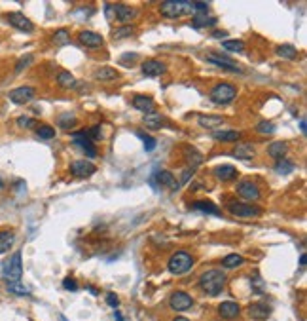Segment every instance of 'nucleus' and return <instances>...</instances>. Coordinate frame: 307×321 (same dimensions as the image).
I'll return each instance as SVG.
<instances>
[{
    "mask_svg": "<svg viewBox=\"0 0 307 321\" xmlns=\"http://www.w3.org/2000/svg\"><path fill=\"white\" fill-rule=\"evenodd\" d=\"M224 285H226V274L222 270H209L199 278V287L211 296L220 295Z\"/></svg>",
    "mask_w": 307,
    "mask_h": 321,
    "instance_id": "1",
    "label": "nucleus"
},
{
    "mask_svg": "<svg viewBox=\"0 0 307 321\" xmlns=\"http://www.w3.org/2000/svg\"><path fill=\"white\" fill-rule=\"evenodd\" d=\"M2 276L8 283L19 281L23 276V264H21V251L14 253L8 261L2 264Z\"/></svg>",
    "mask_w": 307,
    "mask_h": 321,
    "instance_id": "2",
    "label": "nucleus"
},
{
    "mask_svg": "<svg viewBox=\"0 0 307 321\" xmlns=\"http://www.w3.org/2000/svg\"><path fill=\"white\" fill-rule=\"evenodd\" d=\"M192 266H194V259L186 251H177L169 259V272L175 276H184L192 270Z\"/></svg>",
    "mask_w": 307,
    "mask_h": 321,
    "instance_id": "3",
    "label": "nucleus"
},
{
    "mask_svg": "<svg viewBox=\"0 0 307 321\" xmlns=\"http://www.w3.org/2000/svg\"><path fill=\"white\" fill-rule=\"evenodd\" d=\"M192 4L194 2H180V0H167V2H163L160 10H162V14L165 18L169 19H179L182 16H186V14H192L194 8H192Z\"/></svg>",
    "mask_w": 307,
    "mask_h": 321,
    "instance_id": "4",
    "label": "nucleus"
},
{
    "mask_svg": "<svg viewBox=\"0 0 307 321\" xmlns=\"http://www.w3.org/2000/svg\"><path fill=\"white\" fill-rule=\"evenodd\" d=\"M237 95V89L231 86V84H216V86L211 89V101L216 104H228L231 103Z\"/></svg>",
    "mask_w": 307,
    "mask_h": 321,
    "instance_id": "5",
    "label": "nucleus"
},
{
    "mask_svg": "<svg viewBox=\"0 0 307 321\" xmlns=\"http://www.w3.org/2000/svg\"><path fill=\"white\" fill-rule=\"evenodd\" d=\"M169 304L175 312H184V310H188V308H192L194 298L188 295V293H184V291H177V293H173V295H171Z\"/></svg>",
    "mask_w": 307,
    "mask_h": 321,
    "instance_id": "6",
    "label": "nucleus"
},
{
    "mask_svg": "<svg viewBox=\"0 0 307 321\" xmlns=\"http://www.w3.org/2000/svg\"><path fill=\"white\" fill-rule=\"evenodd\" d=\"M228 211L235 217H258L260 215V209L252 207L248 203H239V201H230L228 203Z\"/></svg>",
    "mask_w": 307,
    "mask_h": 321,
    "instance_id": "7",
    "label": "nucleus"
},
{
    "mask_svg": "<svg viewBox=\"0 0 307 321\" xmlns=\"http://www.w3.org/2000/svg\"><path fill=\"white\" fill-rule=\"evenodd\" d=\"M237 194L247 201H256L260 198V188L256 186L254 182L250 181H243L237 184Z\"/></svg>",
    "mask_w": 307,
    "mask_h": 321,
    "instance_id": "8",
    "label": "nucleus"
},
{
    "mask_svg": "<svg viewBox=\"0 0 307 321\" xmlns=\"http://www.w3.org/2000/svg\"><path fill=\"white\" fill-rule=\"evenodd\" d=\"M95 171H97L95 165L91 162H85V160H76V162L70 164V173L78 177V179H85V177L93 175Z\"/></svg>",
    "mask_w": 307,
    "mask_h": 321,
    "instance_id": "9",
    "label": "nucleus"
},
{
    "mask_svg": "<svg viewBox=\"0 0 307 321\" xmlns=\"http://www.w3.org/2000/svg\"><path fill=\"white\" fill-rule=\"evenodd\" d=\"M8 21H10V25L19 29V31H23V33H33L34 31L33 21L29 18H25L23 14H19V12H12V14H8Z\"/></svg>",
    "mask_w": 307,
    "mask_h": 321,
    "instance_id": "10",
    "label": "nucleus"
},
{
    "mask_svg": "<svg viewBox=\"0 0 307 321\" xmlns=\"http://www.w3.org/2000/svg\"><path fill=\"white\" fill-rule=\"evenodd\" d=\"M10 101L16 104H25L29 103L31 99L34 97V89L31 86H21V87H16V89H12L10 91Z\"/></svg>",
    "mask_w": 307,
    "mask_h": 321,
    "instance_id": "11",
    "label": "nucleus"
},
{
    "mask_svg": "<svg viewBox=\"0 0 307 321\" xmlns=\"http://www.w3.org/2000/svg\"><path fill=\"white\" fill-rule=\"evenodd\" d=\"M72 141H74V145H76V147H80L82 150H85V154H87L89 158L97 156V150L93 148L91 139L87 137V131H82V133H72Z\"/></svg>",
    "mask_w": 307,
    "mask_h": 321,
    "instance_id": "12",
    "label": "nucleus"
},
{
    "mask_svg": "<svg viewBox=\"0 0 307 321\" xmlns=\"http://www.w3.org/2000/svg\"><path fill=\"white\" fill-rule=\"evenodd\" d=\"M165 65H163L162 61H156V59H146L142 63V74L148 76V78H156V76H162L163 72H165Z\"/></svg>",
    "mask_w": 307,
    "mask_h": 321,
    "instance_id": "13",
    "label": "nucleus"
},
{
    "mask_svg": "<svg viewBox=\"0 0 307 321\" xmlns=\"http://www.w3.org/2000/svg\"><path fill=\"white\" fill-rule=\"evenodd\" d=\"M80 44H84L85 48H101L102 46V36L93 33V31H82L78 35Z\"/></svg>",
    "mask_w": 307,
    "mask_h": 321,
    "instance_id": "14",
    "label": "nucleus"
},
{
    "mask_svg": "<svg viewBox=\"0 0 307 321\" xmlns=\"http://www.w3.org/2000/svg\"><path fill=\"white\" fill-rule=\"evenodd\" d=\"M133 106L136 111L144 114H150L156 111V103L152 101V97H146V95H135L133 97Z\"/></svg>",
    "mask_w": 307,
    "mask_h": 321,
    "instance_id": "15",
    "label": "nucleus"
},
{
    "mask_svg": "<svg viewBox=\"0 0 307 321\" xmlns=\"http://www.w3.org/2000/svg\"><path fill=\"white\" fill-rule=\"evenodd\" d=\"M218 313H220V317H224V319H235V317H239V313H241V308H239V304L235 302H222L220 306H218Z\"/></svg>",
    "mask_w": 307,
    "mask_h": 321,
    "instance_id": "16",
    "label": "nucleus"
},
{
    "mask_svg": "<svg viewBox=\"0 0 307 321\" xmlns=\"http://www.w3.org/2000/svg\"><path fill=\"white\" fill-rule=\"evenodd\" d=\"M269 313H271L269 306H265V304H262V302H256V304H250V306H248V315H250L252 319H258V321L267 319Z\"/></svg>",
    "mask_w": 307,
    "mask_h": 321,
    "instance_id": "17",
    "label": "nucleus"
},
{
    "mask_svg": "<svg viewBox=\"0 0 307 321\" xmlns=\"http://www.w3.org/2000/svg\"><path fill=\"white\" fill-rule=\"evenodd\" d=\"M207 59L211 61V63H214V65H218V67H222V69L230 70V72H241V69H239L233 61L226 59V57H220V55H216V53H209Z\"/></svg>",
    "mask_w": 307,
    "mask_h": 321,
    "instance_id": "18",
    "label": "nucleus"
},
{
    "mask_svg": "<svg viewBox=\"0 0 307 321\" xmlns=\"http://www.w3.org/2000/svg\"><path fill=\"white\" fill-rule=\"evenodd\" d=\"M114 14H116L118 21L127 23V21H131V19H135L136 10L131 8V6H125V4H116V6H114Z\"/></svg>",
    "mask_w": 307,
    "mask_h": 321,
    "instance_id": "19",
    "label": "nucleus"
},
{
    "mask_svg": "<svg viewBox=\"0 0 307 321\" xmlns=\"http://www.w3.org/2000/svg\"><path fill=\"white\" fill-rule=\"evenodd\" d=\"M256 154V150L252 145H248V143H245V145H237V147L231 150V156L237 158V160H252Z\"/></svg>",
    "mask_w": 307,
    "mask_h": 321,
    "instance_id": "20",
    "label": "nucleus"
},
{
    "mask_svg": "<svg viewBox=\"0 0 307 321\" xmlns=\"http://www.w3.org/2000/svg\"><path fill=\"white\" fill-rule=\"evenodd\" d=\"M184 156H186V162L190 164V169H194V171H196V167L203 164V154L199 150H196L194 147H188L184 150Z\"/></svg>",
    "mask_w": 307,
    "mask_h": 321,
    "instance_id": "21",
    "label": "nucleus"
},
{
    "mask_svg": "<svg viewBox=\"0 0 307 321\" xmlns=\"http://www.w3.org/2000/svg\"><path fill=\"white\" fill-rule=\"evenodd\" d=\"M192 209H196V211H201V213H209V215H222V211L216 205H214L213 201H207V200H197L192 203Z\"/></svg>",
    "mask_w": 307,
    "mask_h": 321,
    "instance_id": "22",
    "label": "nucleus"
},
{
    "mask_svg": "<svg viewBox=\"0 0 307 321\" xmlns=\"http://www.w3.org/2000/svg\"><path fill=\"white\" fill-rule=\"evenodd\" d=\"M286 152H288V147H286V143H282V141L271 143V145L267 147V154L271 158H275V160H284Z\"/></svg>",
    "mask_w": 307,
    "mask_h": 321,
    "instance_id": "23",
    "label": "nucleus"
},
{
    "mask_svg": "<svg viewBox=\"0 0 307 321\" xmlns=\"http://www.w3.org/2000/svg\"><path fill=\"white\" fill-rule=\"evenodd\" d=\"M214 175L220 179V181H231L237 177V169L233 165H216L214 167Z\"/></svg>",
    "mask_w": 307,
    "mask_h": 321,
    "instance_id": "24",
    "label": "nucleus"
},
{
    "mask_svg": "<svg viewBox=\"0 0 307 321\" xmlns=\"http://www.w3.org/2000/svg\"><path fill=\"white\" fill-rule=\"evenodd\" d=\"M224 124L222 116H214V114H207V116H199V126L207 128V130H216Z\"/></svg>",
    "mask_w": 307,
    "mask_h": 321,
    "instance_id": "25",
    "label": "nucleus"
},
{
    "mask_svg": "<svg viewBox=\"0 0 307 321\" xmlns=\"http://www.w3.org/2000/svg\"><path fill=\"white\" fill-rule=\"evenodd\" d=\"M16 243V234L12 230H0V253H8Z\"/></svg>",
    "mask_w": 307,
    "mask_h": 321,
    "instance_id": "26",
    "label": "nucleus"
},
{
    "mask_svg": "<svg viewBox=\"0 0 307 321\" xmlns=\"http://www.w3.org/2000/svg\"><path fill=\"white\" fill-rule=\"evenodd\" d=\"M154 179L160 182V186H171V188H179V184L175 182V177L171 171L167 169H163V171H158V173L154 175Z\"/></svg>",
    "mask_w": 307,
    "mask_h": 321,
    "instance_id": "27",
    "label": "nucleus"
},
{
    "mask_svg": "<svg viewBox=\"0 0 307 321\" xmlns=\"http://www.w3.org/2000/svg\"><path fill=\"white\" fill-rule=\"evenodd\" d=\"M57 84L61 87H65V89H74L76 87V78L70 72H67V70H61L59 74H57Z\"/></svg>",
    "mask_w": 307,
    "mask_h": 321,
    "instance_id": "28",
    "label": "nucleus"
},
{
    "mask_svg": "<svg viewBox=\"0 0 307 321\" xmlns=\"http://www.w3.org/2000/svg\"><path fill=\"white\" fill-rule=\"evenodd\" d=\"M243 262H245V259H243L241 255H237V253H231V255H226V257L222 259V266H224V268L233 270V268H237V266H241Z\"/></svg>",
    "mask_w": 307,
    "mask_h": 321,
    "instance_id": "29",
    "label": "nucleus"
},
{
    "mask_svg": "<svg viewBox=\"0 0 307 321\" xmlns=\"http://www.w3.org/2000/svg\"><path fill=\"white\" fill-rule=\"evenodd\" d=\"M277 55L282 57V59H296L298 57V50L294 46H290V44H282V46L277 48Z\"/></svg>",
    "mask_w": 307,
    "mask_h": 321,
    "instance_id": "30",
    "label": "nucleus"
},
{
    "mask_svg": "<svg viewBox=\"0 0 307 321\" xmlns=\"http://www.w3.org/2000/svg\"><path fill=\"white\" fill-rule=\"evenodd\" d=\"M213 137L216 141H239L241 139V133L235 130H226V131H214Z\"/></svg>",
    "mask_w": 307,
    "mask_h": 321,
    "instance_id": "31",
    "label": "nucleus"
},
{
    "mask_svg": "<svg viewBox=\"0 0 307 321\" xmlns=\"http://www.w3.org/2000/svg\"><path fill=\"white\" fill-rule=\"evenodd\" d=\"M144 124L146 128H150V130H158V128H162L163 126V116L158 113H150L144 116Z\"/></svg>",
    "mask_w": 307,
    "mask_h": 321,
    "instance_id": "32",
    "label": "nucleus"
},
{
    "mask_svg": "<svg viewBox=\"0 0 307 321\" xmlns=\"http://www.w3.org/2000/svg\"><path fill=\"white\" fill-rule=\"evenodd\" d=\"M118 78V72L110 67H102V69L95 70V80H114Z\"/></svg>",
    "mask_w": 307,
    "mask_h": 321,
    "instance_id": "33",
    "label": "nucleus"
},
{
    "mask_svg": "<svg viewBox=\"0 0 307 321\" xmlns=\"http://www.w3.org/2000/svg\"><path fill=\"white\" fill-rule=\"evenodd\" d=\"M192 25L196 29H201V27H213L216 25V18H209V16H196L192 19Z\"/></svg>",
    "mask_w": 307,
    "mask_h": 321,
    "instance_id": "34",
    "label": "nucleus"
},
{
    "mask_svg": "<svg viewBox=\"0 0 307 321\" xmlns=\"http://www.w3.org/2000/svg\"><path fill=\"white\" fill-rule=\"evenodd\" d=\"M8 291L10 293H14V295H31V291H29V287L25 283H19V281H14V283H8Z\"/></svg>",
    "mask_w": 307,
    "mask_h": 321,
    "instance_id": "35",
    "label": "nucleus"
},
{
    "mask_svg": "<svg viewBox=\"0 0 307 321\" xmlns=\"http://www.w3.org/2000/svg\"><path fill=\"white\" fill-rule=\"evenodd\" d=\"M275 171L279 175H288L294 171V164L288 162V160H279V162L275 164Z\"/></svg>",
    "mask_w": 307,
    "mask_h": 321,
    "instance_id": "36",
    "label": "nucleus"
},
{
    "mask_svg": "<svg viewBox=\"0 0 307 321\" xmlns=\"http://www.w3.org/2000/svg\"><path fill=\"white\" fill-rule=\"evenodd\" d=\"M36 135L40 137V139H53L55 137V130L48 126V124H42V126H38L36 128Z\"/></svg>",
    "mask_w": 307,
    "mask_h": 321,
    "instance_id": "37",
    "label": "nucleus"
},
{
    "mask_svg": "<svg viewBox=\"0 0 307 321\" xmlns=\"http://www.w3.org/2000/svg\"><path fill=\"white\" fill-rule=\"evenodd\" d=\"M222 48L224 50H228V52H243L245 50V44L241 42V40H224L222 42Z\"/></svg>",
    "mask_w": 307,
    "mask_h": 321,
    "instance_id": "38",
    "label": "nucleus"
},
{
    "mask_svg": "<svg viewBox=\"0 0 307 321\" xmlns=\"http://www.w3.org/2000/svg\"><path fill=\"white\" fill-rule=\"evenodd\" d=\"M133 33H135V29L131 25H121L112 33V36H114L116 40H121V38H125V36H131Z\"/></svg>",
    "mask_w": 307,
    "mask_h": 321,
    "instance_id": "39",
    "label": "nucleus"
},
{
    "mask_svg": "<svg viewBox=\"0 0 307 321\" xmlns=\"http://www.w3.org/2000/svg\"><path fill=\"white\" fill-rule=\"evenodd\" d=\"M136 135L142 139V143H144V150L146 152H152L154 148H156V145H158V141L154 139V137H150V135H144L142 131H136Z\"/></svg>",
    "mask_w": 307,
    "mask_h": 321,
    "instance_id": "40",
    "label": "nucleus"
},
{
    "mask_svg": "<svg viewBox=\"0 0 307 321\" xmlns=\"http://www.w3.org/2000/svg\"><path fill=\"white\" fill-rule=\"evenodd\" d=\"M68 40H70V36H68V33L65 29H61V31H57V33L53 35V42L57 44V46H65Z\"/></svg>",
    "mask_w": 307,
    "mask_h": 321,
    "instance_id": "41",
    "label": "nucleus"
},
{
    "mask_svg": "<svg viewBox=\"0 0 307 321\" xmlns=\"http://www.w3.org/2000/svg\"><path fill=\"white\" fill-rule=\"evenodd\" d=\"M59 126L61 128H65V130H70V128H74V126H76V118L65 114V116H61L59 118Z\"/></svg>",
    "mask_w": 307,
    "mask_h": 321,
    "instance_id": "42",
    "label": "nucleus"
},
{
    "mask_svg": "<svg viewBox=\"0 0 307 321\" xmlns=\"http://www.w3.org/2000/svg\"><path fill=\"white\" fill-rule=\"evenodd\" d=\"M256 131H258V133H264V135H269V133L275 131V126H273L271 122H260V124L256 126Z\"/></svg>",
    "mask_w": 307,
    "mask_h": 321,
    "instance_id": "43",
    "label": "nucleus"
},
{
    "mask_svg": "<svg viewBox=\"0 0 307 321\" xmlns=\"http://www.w3.org/2000/svg\"><path fill=\"white\" fill-rule=\"evenodd\" d=\"M192 8L196 12V16H207V12H209V4L207 2H194L192 4Z\"/></svg>",
    "mask_w": 307,
    "mask_h": 321,
    "instance_id": "44",
    "label": "nucleus"
},
{
    "mask_svg": "<svg viewBox=\"0 0 307 321\" xmlns=\"http://www.w3.org/2000/svg\"><path fill=\"white\" fill-rule=\"evenodd\" d=\"M31 63H33V55H25V57L16 65V72H21V70L25 69L27 65H31Z\"/></svg>",
    "mask_w": 307,
    "mask_h": 321,
    "instance_id": "45",
    "label": "nucleus"
},
{
    "mask_svg": "<svg viewBox=\"0 0 307 321\" xmlns=\"http://www.w3.org/2000/svg\"><path fill=\"white\" fill-rule=\"evenodd\" d=\"M17 124H19V128H33L34 120L31 118V116H21V118L17 120Z\"/></svg>",
    "mask_w": 307,
    "mask_h": 321,
    "instance_id": "46",
    "label": "nucleus"
},
{
    "mask_svg": "<svg viewBox=\"0 0 307 321\" xmlns=\"http://www.w3.org/2000/svg\"><path fill=\"white\" fill-rule=\"evenodd\" d=\"M63 287H65L67 291H78L76 279H74V278H65V281H63Z\"/></svg>",
    "mask_w": 307,
    "mask_h": 321,
    "instance_id": "47",
    "label": "nucleus"
},
{
    "mask_svg": "<svg viewBox=\"0 0 307 321\" xmlns=\"http://www.w3.org/2000/svg\"><path fill=\"white\" fill-rule=\"evenodd\" d=\"M87 137H89V139H101V128H99V126H93L91 130L87 131Z\"/></svg>",
    "mask_w": 307,
    "mask_h": 321,
    "instance_id": "48",
    "label": "nucleus"
},
{
    "mask_svg": "<svg viewBox=\"0 0 307 321\" xmlns=\"http://www.w3.org/2000/svg\"><path fill=\"white\" fill-rule=\"evenodd\" d=\"M106 304L112 306V308H118V304H119L118 296L114 295V293H108V295H106Z\"/></svg>",
    "mask_w": 307,
    "mask_h": 321,
    "instance_id": "49",
    "label": "nucleus"
},
{
    "mask_svg": "<svg viewBox=\"0 0 307 321\" xmlns=\"http://www.w3.org/2000/svg\"><path fill=\"white\" fill-rule=\"evenodd\" d=\"M129 57H123V59H121V63H123V65H127V63H131V65H133V63H135V59H136V53H127Z\"/></svg>",
    "mask_w": 307,
    "mask_h": 321,
    "instance_id": "50",
    "label": "nucleus"
},
{
    "mask_svg": "<svg viewBox=\"0 0 307 321\" xmlns=\"http://www.w3.org/2000/svg\"><path fill=\"white\" fill-rule=\"evenodd\" d=\"M214 36H216V38H226V36H228V33H224V31H216V33H214Z\"/></svg>",
    "mask_w": 307,
    "mask_h": 321,
    "instance_id": "51",
    "label": "nucleus"
},
{
    "mask_svg": "<svg viewBox=\"0 0 307 321\" xmlns=\"http://www.w3.org/2000/svg\"><path fill=\"white\" fill-rule=\"evenodd\" d=\"M299 130H301V133L305 135V120H303V118L299 120Z\"/></svg>",
    "mask_w": 307,
    "mask_h": 321,
    "instance_id": "52",
    "label": "nucleus"
},
{
    "mask_svg": "<svg viewBox=\"0 0 307 321\" xmlns=\"http://www.w3.org/2000/svg\"><path fill=\"white\" fill-rule=\"evenodd\" d=\"M305 255H301V259H299V264H301V266H305Z\"/></svg>",
    "mask_w": 307,
    "mask_h": 321,
    "instance_id": "53",
    "label": "nucleus"
},
{
    "mask_svg": "<svg viewBox=\"0 0 307 321\" xmlns=\"http://www.w3.org/2000/svg\"><path fill=\"white\" fill-rule=\"evenodd\" d=\"M173 321H190V319H186V317H175Z\"/></svg>",
    "mask_w": 307,
    "mask_h": 321,
    "instance_id": "54",
    "label": "nucleus"
},
{
    "mask_svg": "<svg viewBox=\"0 0 307 321\" xmlns=\"http://www.w3.org/2000/svg\"><path fill=\"white\" fill-rule=\"evenodd\" d=\"M2 186H4V182H2V179H0V188H2Z\"/></svg>",
    "mask_w": 307,
    "mask_h": 321,
    "instance_id": "55",
    "label": "nucleus"
}]
</instances>
